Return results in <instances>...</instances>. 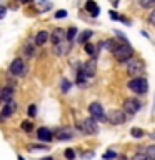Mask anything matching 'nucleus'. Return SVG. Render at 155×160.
<instances>
[{"label":"nucleus","mask_w":155,"mask_h":160,"mask_svg":"<svg viewBox=\"0 0 155 160\" xmlns=\"http://www.w3.org/2000/svg\"><path fill=\"white\" fill-rule=\"evenodd\" d=\"M112 53H113V57H115L117 62H128V60L132 58V55H133V48L125 42V43L117 45V48H115Z\"/></svg>","instance_id":"f257e3e1"},{"label":"nucleus","mask_w":155,"mask_h":160,"mask_svg":"<svg viewBox=\"0 0 155 160\" xmlns=\"http://www.w3.org/2000/svg\"><path fill=\"white\" fill-rule=\"evenodd\" d=\"M78 130H82L83 133H88V135H95L98 132V125H97V120H93L92 117L88 118H83L80 120V122L77 123Z\"/></svg>","instance_id":"f03ea898"},{"label":"nucleus","mask_w":155,"mask_h":160,"mask_svg":"<svg viewBox=\"0 0 155 160\" xmlns=\"http://www.w3.org/2000/svg\"><path fill=\"white\" fill-rule=\"evenodd\" d=\"M128 88L132 90L133 93L143 95V93H147V90H148V83H147V80H145L143 77L132 78V80L128 82Z\"/></svg>","instance_id":"7ed1b4c3"},{"label":"nucleus","mask_w":155,"mask_h":160,"mask_svg":"<svg viewBox=\"0 0 155 160\" xmlns=\"http://www.w3.org/2000/svg\"><path fill=\"white\" fill-rule=\"evenodd\" d=\"M138 110H140V102H138L137 98L130 97V98H125L123 100V112L125 113L133 115V113H137Z\"/></svg>","instance_id":"20e7f679"},{"label":"nucleus","mask_w":155,"mask_h":160,"mask_svg":"<svg viewBox=\"0 0 155 160\" xmlns=\"http://www.w3.org/2000/svg\"><path fill=\"white\" fill-rule=\"evenodd\" d=\"M107 120L112 125H120L125 122V112L123 110H110L107 113Z\"/></svg>","instance_id":"39448f33"},{"label":"nucleus","mask_w":155,"mask_h":160,"mask_svg":"<svg viewBox=\"0 0 155 160\" xmlns=\"http://www.w3.org/2000/svg\"><path fill=\"white\" fill-rule=\"evenodd\" d=\"M142 72H143V65H142V62H137V60H133V62H128V65H127V73L130 75V77L138 78L140 75H142Z\"/></svg>","instance_id":"423d86ee"},{"label":"nucleus","mask_w":155,"mask_h":160,"mask_svg":"<svg viewBox=\"0 0 155 160\" xmlns=\"http://www.w3.org/2000/svg\"><path fill=\"white\" fill-rule=\"evenodd\" d=\"M88 113H90V117H92L93 120H103V118H105L103 107H102L100 103H97V102L90 103V107H88Z\"/></svg>","instance_id":"0eeeda50"},{"label":"nucleus","mask_w":155,"mask_h":160,"mask_svg":"<svg viewBox=\"0 0 155 160\" xmlns=\"http://www.w3.org/2000/svg\"><path fill=\"white\" fill-rule=\"evenodd\" d=\"M25 62H23V58H13L12 60V63H10V73L12 75H23L25 73Z\"/></svg>","instance_id":"6e6552de"},{"label":"nucleus","mask_w":155,"mask_h":160,"mask_svg":"<svg viewBox=\"0 0 155 160\" xmlns=\"http://www.w3.org/2000/svg\"><path fill=\"white\" fill-rule=\"evenodd\" d=\"M50 40H52L53 47H55V45H60L62 42L67 40V32L62 30V28H55L53 32H52V35H50Z\"/></svg>","instance_id":"1a4fd4ad"},{"label":"nucleus","mask_w":155,"mask_h":160,"mask_svg":"<svg viewBox=\"0 0 155 160\" xmlns=\"http://www.w3.org/2000/svg\"><path fill=\"white\" fill-rule=\"evenodd\" d=\"M82 72L87 75V77H93L95 75V72H97V60L95 58H90L88 62H85L83 65H82Z\"/></svg>","instance_id":"9d476101"},{"label":"nucleus","mask_w":155,"mask_h":160,"mask_svg":"<svg viewBox=\"0 0 155 160\" xmlns=\"http://www.w3.org/2000/svg\"><path fill=\"white\" fill-rule=\"evenodd\" d=\"M55 137L57 140H70L73 138V128L72 127H60L55 132Z\"/></svg>","instance_id":"9b49d317"},{"label":"nucleus","mask_w":155,"mask_h":160,"mask_svg":"<svg viewBox=\"0 0 155 160\" xmlns=\"http://www.w3.org/2000/svg\"><path fill=\"white\" fill-rule=\"evenodd\" d=\"M13 100V88L12 87H3L0 88V102L8 103Z\"/></svg>","instance_id":"f8f14e48"},{"label":"nucleus","mask_w":155,"mask_h":160,"mask_svg":"<svg viewBox=\"0 0 155 160\" xmlns=\"http://www.w3.org/2000/svg\"><path fill=\"white\" fill-rule=\"evenodd\" d=\"M15 110H17V103L12 100V102L5 103L3 107H2V112H0V115H2V118H7V117H10V115L15 113Z\"/></svg>","instance_id":"ddd939ff"},{"label":"nucleus","mask_w":155,"mask_h":160,"mask_svg":"<svg viewBox=\"0 0 155 160\" xmlns=\"http://www.w3.org/2000/svg\"><path fill=\"white\" fill-rule=\"evenodd\" d=\"M70 48H72V42H68V40H65V42H62L60 45H55L53 47V52L57 55H67L70 52Z\"/></svg>","instance_id":"4468645a"},{"label":"nucleus","mask_w":155,"mask_h":160,"mask_svg":"<svg viewBox=\"0 0 155 160\" xmlns=\"http://www.w3.org/2000/svg\"><path fill=\"white\" fill-rule=\"evenodd\" d=\"M37 137L42 140V142H50V140L53 138V133H52V130L47 128V127H40L37 130Z\"/></svg>","instance_id":"2eb2a0df"},{"label":"nucleus","mask_w":155,"mask_h":160,"mask_svg":"<svg viewBox=\"0 0 155 160\" xmlns=\"http://www.w3.org/2000/svg\"><path fill=\"white\" fill-rule=\"evenodd\" d=\"M85 10H87L92 17H97L98 12H100V7L95 2H87V3H85Z\"/></svg>","instance_id":"dca6fc26"},{"label":"nucleus","mask_w":155,"mask_h":160,"mask_svg":"<svg viewBox=\"0 0 155 160\" xmlns=\"http://www.w3.org/2000/svg\"><path fill=\"white\" fill-rule=\"evenodd\" d=\"M50 38V35L48 32H45V30H42V32H38L37 33V37H35V45H43L47 40Z\"/></svg>","instance_id":"f3484780"},{"label":"nucleus","mask_w":155,"mask_h":160,"mask_svg":"<svg viewBox=\"0 0 155 160\" xmlns=\"http://www.w3.org/2000/svg\"><path fill=\"white\" fill-rule=\"evenodd\" d=\"M92 35H93L92 30H85V32H82V33H80L78 37H77V42H78V43H88L87 40L92 37Z\"/></svg>","instance_id":"a211bd4d"},{"label":"nucleus","mask_w":155,"mask_h":160,"mask_svg":"<svg viewBox=\"0 0 155 160\" xmlns=\"http://www.w3.org/2000/svg\"><path fill=\"white\" fill-rule=\"evenodd\" d=\"M145 155L148 157V160H155V145H148L145 148Z\"/></svg>","instance_id":"6ab92c4d"},{"label":"nucleus","mask_w":155,"mask_h":160,"mask_svg":"<svg viewBox=\"0 0 155 160\" xmlns=\"http://www.w3.org/2000/svg\"><path fill=\"white\" fill-rule=\"evenodd\" d=\"M87 78H88L87 75H85L82 70H78V73H77V83L78 85H85V80H87Z\"/></svg>","instance_id":"aec40b11"},{"label":"nucleus","mask_w":155,"mask_h":160,"mask_svg":"<svg viewBox=\"0 0 155 160\" xmlns=\"http://www.w3.org/2000/svg\"><path fill=\"white\" fill-rule=\"evenodd\" d=\"M130 133H132V137H137V138H140V137H143L145 135V132L142 128H137V127H133L132 130H130Z\"/></svg>","instance_id":"412c9836"},{"label":"nucleus","mask_w":155,"mask_h":160,"mask_svg":"<svg viewBox=\"0 0 155 160\" xmlns=\"http://www.w3.org/2000/svg\"><path fill=\"white\" fill-rule=\"evenodd\" d=\"M75 35H77V28H75V27H70L68 32H67V40H68V42H72V40L75 38Z\"/></svg>","instance_id":"4be33fe9"},{"label":"nucleus","mask_w":155,"mask_h":160,"mask_svg":"<svg viewBox=\"0 0 155 160\" xmlns=\"http://www.w3.org/2000/svg\"><path fill=\"white\" fill-rule=\"evenodd\" d=\"M140 5H142L143 8H150L155 5V0H140Z\"/></svg>","instance_id":"5701e85b"},{"label":"nucleus","mask_w":155,"mask_h":160,"mask_svg":"<svg viewBox=\"0 0 155 160\" xmlns=\"http://www.w3.org/2000/svg\"><path fill=\"white\" fill-rule=\"evenodd\" d=\"M85 52H87L88 55H95V47L92 43H85Z\"/></svg>","instance_id":"b1692460"},{"label":"nucleus","mask_w":155,"mask_h":160,"mask_svg":"<svg viewBox=\"0 0 155 160\" xmlns=\"http://www.w3.org/2000/svg\"><path fill=\"white\" fill-rule=\"evenodd\" d=\"M65 158H67V160H73V158H75V152H73L72 148H67V150H65Z\"/></svg>","instance_id":"393cba45"},{"label":"nucleus","mask_w":155,"mask_h":160,"mask_svg":"<svg viewBox=\"0 0 155 160\" xmlns=\"http://www.w3.org/2000/svg\"><path fill=\"white\" fill-rule=\"evenodd\" d=\"M115 157H117V153L112 152V150H108V152L103 153V160H112V158H115Z\"/></svg>","instance_id":"a878e982"},{"label":"nucleus","mask_w":155,"mask_h":160,"mask_svg":"<svg viewBox=\"0 0 155 160\" xmlns=\"http://www.w3.org/2000/svg\"><path fill=\"white\" fill-rule=\"evenodd\" d=\"M22 128L25 130V132H32L33 125H32V122H23V123H22Z\"/></svg>","instance_id":"bb28decb"},{"label":"nucleus","mask_w":155,"mask_h":160,"mask_svg":"<svg viewBox=\"0 0 155 160\" xmlns=\"http://www.w3.org/2000/svg\"><path fill=\"white\" fill-rule=\"evenodd\" d=\"M132 160H148V157L145 153H135L132 157Z\"/></svg>","instance_id":"cd10ccee"},{"label":"nucleus","mask_w":155,"mask_h":160,"mask_svg":"<svg viewBox=\"0 0 155 160\" xmlns=\"http://www.w3.org/2000/svg\"><path fill=\"white\" fill-rule=\"evenodd\" d=\"M60 87H62V92H68V88H70V83H68V80H62V85H60Z\"/></svg>","instance_id":"c85d7f7f"},{"label":"nucleus","mask_w":155,"mask_h":160,"mask_svg":"<svg viewBox=\"0 0 155 160\" xmlns=\"http://www.w3.org/2000/svg\"><path fill=\"white\" fill-rule=\"evenodd\" d=\"M65 17H67V10H57L55 18H65Z\"/></svg>","instance_id":"c756f323"},{"label":"nucleus","mask_w":155,"mask_h":160,"mask_svg":"<svg viewBox=\"0 0 155 160\" xmlns=\"http://www.w3.org/2000/svg\"><path fill=\"white\" fill-rule=\"evenodd\" d=\"M35 113H37V105H30L28 107V115L30 117H35Z\"/></svg>","instance_id":"7c9ffc66"},{"label":"nucleus","mask_w":155,"mask_h":160,"mask_svg":"<svg viewBox=\"0 0 155 160\" xmlns=\"http://www.w3.org/2000/svg\"><path fill=\"white\" fill-rule=\"evenodd\" d=\"M25 55H27V57H32V55H33V47L25 45Z\"/></svg>","instance_id":"2f4dec72"},{"label":"nucleus","mask_w":155,"mask_h":160,"mask_svg":"<svg viewBox=\"0 0 155 160\" xmlns=\"http://www.w3.org/2000/svg\"><path fill=\"white\" fill-rule=\"evenodd\" d=\"M148 22L152 23V25H155V10H152V12H150V15H148Z\"/></svg>","instance_id":"473e14b6"},{"label":"nucleus","mask_w":155,"mask_h":160,"mask_svg":"<svg viewBox=\"0 0 155 160\" xmlns=\"http://www.w3.org/2000/svg\"><path fill=\"white\" fill-rule=\"evenodd\" d=\"M5 13H7V8L0 5V18H3V17H5Z\"/></svg>","instance_id":"72a5a7b5"},{"label":"nucleus","mask_w":155,"mask_h":160,"mask_svg":"<svg viewBox=\"0 0 155 160\" xmlns=\"http://www.w3.org/2000/svg\"><path fill=\"white\" fill-rule=\"evenodd\" d=\"M110 17H112L113 20H120V17L117 15V12H110Z\"/></svg>","instance_id":"f704fd0d"},{"label":"nucleus","mask_w":155,"mask_h":160,"mask_svg":"<svg viewBox=\"0 0 155 160\" xmlns=\"http://www.w3.org/2000/svg\"><path fill=\"white\" fill-rule=\"evenodd\" d=\"M40 160H53L52 157H43V158H40Z\"/></svg>","instance_id":"c9c22d12"},{"label":"nucleus","mask_w":155,"mask_h":160,"mask_svg":"<svg viewBox=\"0 0 155 160\" xmlns=\"http://www.w3.org/2000/svg\"><path fill=\"white\" fill-rule=\"evenodd\" d=\"M18 160H23V157H18Z\"/></svg>","instance_id":"e433bc0d"}]
</instances>
